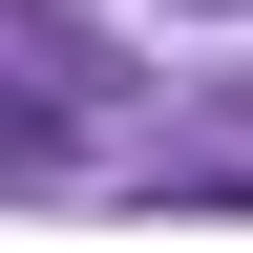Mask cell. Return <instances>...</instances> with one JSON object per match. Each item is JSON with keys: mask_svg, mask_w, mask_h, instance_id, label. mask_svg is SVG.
<instances>
[]
</instances>
